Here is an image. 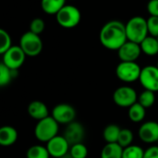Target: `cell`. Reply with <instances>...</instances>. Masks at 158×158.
I'll return each mask as SVG.
<instances>
[{
    "label": "cell",
    "instance_id": "obj_6",
    "mask_svg": "<svg viewBox=\"0 0 158 158\" xmlns=\"http://www.w3.org/2000/svg\"><path fill=\"white\" fill-rule=\"evenodd\" d=\"M142 68L136 62L120 61L116 68L117 77L125 83H132L139 80Z\"/></svg>",
    "mask_w": 158,
    "mask_h": 158
},
{
    "label": "cell",
    "instance_id": "obj_24",
    "mask_svg": "<svg viewBox=\"0 0 158 158\" xmlns=\"http://www.w3.org/2000/svg\"><path fill=\"white\" fill-rule=\"evenodd\" d=\"M138 102L142 106H143L145 109L151 108L155 104V102H156V95H155V92L144 89L138 96Z\"/></svg>",
    "mask_w": 158,
    "mask_h": 158
},
{
    "label": "cell",
    "instance_id": "obj_34",
    "mask_svg": "<svg viewBox=\"0 0 158 158\" xmlns=\"http://www.w3.org/2000/svg\"><path fill=\"white\" fill-rule=\"evenodd\" d=\"M156 66H157V68H158V61H157V64H156Z\"/></svg>",
    "mask_w": 158,
    "mask_h": 158
},
{
    "label": "cell",
    "instance_id": "obj_28",
    "mask_svg": "<svg viewBox=\"0 0 158 158\" xmlns=\"http://www.w3.org/2000/svg\"><path fill=\"white\" fill-rule=\"evenodd\" d=\"M11 47H12V43L9 34L6 30L1 29L0 30V54L3 55Z\"/></svg>",
    "mask_w": 158,
    "mask_h": 158
},
{
    "label": "cell",
    "instance_id": "obj_31",
    "mask_svg": "<svg viewBox=\"0 0 158 158\" xmlns=\"http://www.w3.org/2000/svg\"><path fill=\"white\" fill-rule=\"evenodd\" d=\"M147 11L150 16L158 17V0H150L147 3Z\"/></svg>",
    "mask_w": 158,
    "mask_h": 158
},
{
    "label": "cell",
    "instance_id": "obj_15",
    "mask_svg": "<svg viewBox=\"0 0 158 158\" xmlns=\"http://www.w3.org/2000/svg\"><path fill=\"white\" fill-rule=\"evenodd\" d=\"M27 112L31 118L37 120V122L49 116V111H48L46 104L40 101L31 102L28 105Z\"/></svg>",
    "mask_w": 158,
    "mask_h": 158
},
{
    "label": "cell",
    "instance_id": "obj_29",
    "mask_svg": "<svg viewBox=\"0 0 158 158\" xmlns=\"http://www.w3.org/2000/svg\"><path fill=\"white\" fill-rule=\"evenodd\" d=\"M45 28V22L42 18H35L33 19L31 23H30V32L35 34H40L44 31Z\"/></svg>",
    "mask_w": 158,
    "mask_h": 158
},
{
    "label": "cell",
    "instance_id": "obj_12",
    "mask_svg": "<svg viewBox=\"0 0 158 158\" xmlns=\"http://www.w3.org/2000/svg\"><path fill=\"white\" fill-rule=\"evenodd\" d=\"M141 53H142V49L140 44L129 40L118 50V56L120 61H129V62L136 61L139 59Z\"/></svg>",
    "mask_w": 158,
    "mask_h": 158
},
{
    "label": "cell",
    "instance_id": "obj_26",
    "mask_svg": "<svg viewBox=\"0 0 158 158\" xmlns=\"http://www.w3.org/2000/svg\"><path fill=\"white\" fill-rule=\"evenodd\" d=\"M133 133L129 129H121L118 143L124 149L126 147H129L132 144L133 142Z\"/></svg>",
    "mask_w": 158,
    "mask_h": 158
},
{
    "label": "cell",
    "instance_id": "obj_2",
    "mask_svg": "<svg viewBox=\"0 0 158 158\" xmlns=\"http://www.w3.org/2000/svg\"><path fill=\"white\" fill-rule=\"evenodd\" d=\"M126 33L129 41L141 44L149 35L147 20L141 16L131 18L126 23Z\"/></svg>",
    "mask_w": 158,
    "mask_h": 158
},
{
    "label": "cell",
    "instance_id": "obj_18",
    "mask_svg": "<svg viewBox=\"0 0 158 158\" xmlns=\"http://www.w3.org/2000/svg\"><path fill=\"white\" fill-rule=\"evenodd\" d=\"M142 52L147 56H156L158 54V39L152 35H148L141 44Z\"/></svg>",
    "mask_w": 158,
    "mask_h": 158
},
{
    "label": "cell",
    "instance_id": "obj_32",
    "mask_svg": "<svg viewBox=\"0 0 158 158\" xmlns=\"http://www.w3.org/2000/svg\"><path fill=\"white\" fill-rule=\"evenodd\" d=\"M143 158H158V146H151L144 151Z\"/></svg>",
    "mask_w": 158,
    "mask_h": 158
},
{
    "label": "cell",
    "instance_id": "obj_7",
    "mask_svg": "<svg viewBox=\"0 0 158 158\" xmlns=\"http://www.w3.org/2000/svg\"><path fill=\"white\" fill-rule=\"evenodd\" d=\"M114 102L121 108H130L138 102V95L134 88L129 86L118 88L113 94Z\"/></svg>",
    "mask_w": 158,
    "mask_h": 158
},
{
    "label": "cell",
    "instance_id": "obj_21",
    "mask_svg": "<svg viewBox=\"0 0 158 158\" xmlns=\"http://www.w3.org/2000/svg\"><path fill=\"white\" fill-rule=\"evenodd\" d=\"M145 108L142 106L138 102L129 108L128 115L131 122L141 123L145 117Z\"/></svg>",
    "mask_w": 158,
    "mask_h": 158
},
{
    "label": "cell",
    "instance_id": "obj_11",
    "mask_svg": "<svg viewBox=\"0 0 158 158\" xmlns=\"http://www.w3.org/2000/svg\"><path fill=\"white\" fill-rule=\"evenodd\" d=\"M50 156L54 158H62L69 153L70 144L64 136H56L46 143Z\"/></svg>",
    "mask_w": 158,
    "mask_h": 158
},
{
    "label": "cell",
    "instance_id": "obj_19",
    "mask_svg": "<svg viewBox=\"0 0 158 158\" xmlns=\"http://www.w3.org/2000/svg\"><path fill=\"white\" fill-rule=\"evenodd\" d=\"M123 156V148L118 143H106L102 151L101 158H122Z\"/></svg>",
    "mask_w": 158,
    "mask_h": 158
},
{
    "label": "cell",
    "instance_id": "obj_17",
    "mask_svg": "<svg viewBox=\"0 0 158 158\" xmlns=\"http://www.w3.org/2000/svg\"><path fill=\"white\" fill-rule=\"evenodd\" d=\"M67 0H41L43 11L48 15H56L58 11L66 6Z\"/></svg>",
    "mask_w": 158,
    "mask_h": 158
},
{
    "label": "cell",
    "instance_id": "obj_25",
    "mask_svg": "<svg viewBox=\"0 0 158 158\" xmlns=\"http://www.w3.org/2000/svg\"><path fill=\"white\" fill-rule=\"evenodd\" d=\"M144 151L143 149L135 144H131L129 147L123 149L122 158H143Z\"/></svg>",
    "mask_w": 158,
    "mask_h": 158
},
{
    "label": "cell",
    "instance_id": "obj_5",
    "mask_svg": "<svg viewBox=\"0 0 158 158\" xmlns=\"http://www.w3.org/2000/svg\"><path fill=\"white\" fill-rule=\"evenodd\" d=\"M19 46L28 57H36L43 50V42L41 37L30 31L24 33L20 36Z\"/></svg>",
    "mask_w": 158,
    "mask_h": 158
},
{
    "label": "cell",
    "instance_id": "obj_10",
    "mask_svg": "<svg viewBox=\"0 0 158 158\" xmlns=\"http://www.w3.org/2000/svg\"><path fill=\"white\" fill-rule=\"evenodd\" d=\"M52 117L58 124L69 125L75 121L76 110L69 103H59L53 108Z\"/></svg>",
    "mask_w": 158,
    "mask_h": 158
},
{
    "label": "cell",
    "instance_id": "obj_13",
    "mask_svg": "<svg viewBox=\"0 0 158 158\" xmlns=\"http://www.w3.org/2000/svg\"><path fill=\"white\" fill-rule=\"evenodd\" d=\"M141 141L144 143L152 144L158 142V123L156 121L144 122L138 130Z\"/></svg>",
    "mask_w": 158,
    "mask_h": 158
},
{
    "label": "cell",
    "instance_id": "obj_20",
    "mask_svg": "<svg viewBox=\"0 0 158 158\" xmlns=\"http://www.w3.org/2000/svg\"><path fill=\"white\" fill-rule=\"evenodd\" d=\"M121 129L115 124H110L106 126L103 131V138L106 143H116L118 141Z\"/></svg>",
    "mask_w": 158,
    "mask_h": 158
},
{
    "label": "cell",
    "instance_id": "obj_14",
    "mask_svg": "<svg viewBox=\"0 0 158 158\" xmlns=\"http://www.w3.org/2000/svg\"><path fill=\"white\" fill-rule=\"evenodd\" d=\"M63 136L71 146L73 144L82 142L85 136V130L81 123L74 121L67 126Z\"/></svg>",
    "mask_w": 158,
    "mask_h": 158
},
{
    "label": "cell",
    "instance_id": "obj_16",
    "mask_svg": "<svg viewBox=\"0 0 158 158\" xmlns=\"http://www.w3.org/2000/svg\"><path fill=\"white\" fill-rule=\"evenodd\" d=\"M18 140V131L11 126H4L0 129V145L8 147Z\"/></svg>",
    "mask_w": 158,
    "mask_h": 158
},
{
    "label": "cell",
    "instance_id": "obj_23",
    "mask_svg": "<svg viewBox=\"0 0 158 158\" xmlns=\"http://www.w3.org/2000/svg\"><path fill=\"white\" fill-rule=\"evenodd\" d=\"M51 156L46 146L33 145L30 147L26 153L27 158H49Z\"/></svg>",
    "mask_w": 158,
    "mask_h": 158
},
{
    "label": "cell",
    "instance_id": "obj_36",
    "mask_svg": "<svg viewBox=\"0 0 158 158\" xmlns=\"http://www.w3.org/2000/svg\"><path fill=\"white\" fill-rule=\"evenodd\" d=\"M69 1H71V0H69Z\"/></svg>",
    "mask_w": 158,
    "mask_h": 158
},
{
    "label": "cell",
    "instance_id": "obj_4",
    "mask_svg": "<svg viewBox=\"0 0 158 158\" xmlns=\"http://www.w3.org/2000/svg\"><path fill=\"white\" fill-rule=\"evenodd\" d=\"M57 23L66 29L75 28L81 20V13L78 7L72 5L64 6L56 15Z\"/></svg>",
    "mask_w": 158,
    "mask_h": 158
},
{
    "label": "cell",
    "instance_id": "obj_37",
    "mask_svg": "<svg viewBox=\"0 0 158 158\" xmlns=\"http://www.w3.org/2000/svg\"><path fill=\"white\" fill-rule=\"evenodd\" d=\"M157 39H158V37H157Z\"/></svg>",
    "mask_w": 158,
    "mask_h": 158
},
{
    "label": "cell",
    "instance_id": "obj_35",
    "mask_svg": "<svg viewBox=\"0 0 158 158\" xmlns=\"http://www.w3.org/2000/svg\"><path fill=\"white\" fill-rule=\"evenodd\" d=\"M157 146H158V142H157Z\"/></svg>",
    "mask_w": 158,
    "mask_h": 158
},
{
    "label": "cell",
    "instance_id": "obj_3",
    "mask_svg": "<svg viewBox=\"0 0 158 158\" xmlns=\"http://www.w3.org/2000/svg\"><path fill=\"white\" fill-rule=\"evenodd\" d=\"M58 129L59 124L52 116H48L37 122L34 128V136L39 142L47 143L57 136Z\"/></svg>",
    "mask_w": 158,
    "mask_h": 158
},
{
    "label": "cell",
    "instance_id": "obj_33",
    "mask_svg": "<svg viewBox=\"0 0 158 158\" xmlns=\"http://www.w3.org/2000/svg\"><path fill=\"white\" fill-rule=\"evenodd\" d=\"M62 158H72V157H71V156H70V155H69V153L68 155H66L65 156H63Z\"/></svg>",
    "mask_w": 158,
    "mask_h": 158
},
{
    "label": "cell",
    "instance_id": "obj_30",
    "mask_svg": "<svg viewBox=\"0 0 158 158\" xmlns=\"http://www.w3.org/2000/svg\"><path fill=\"white\" fill-rule=\"evenodd\" d=\"M147 27L149 35L158 37V17L150 16L147 19Z\"/></svg>",
    "mask_w": 158,
    "mask_h": 158
},
{
    "label": "cell",
    "instance_id": "obj_9",
    "mask_svg": "<svg viewBox=\"0 0 158 158\" xmlns=\"http://www.w3.org/2000/svg\"><path fill=\"white\" fill-rule=\"evenodd\" d=\"M141 85L146 90L158 92V68L155 65H147L142 68L139 78Z\"/></svg>",
    "mask_w": 158,
    "mask_h": 158
},
{
    "label": "cell",
    "instance_id": "obj_27",
    "mask_svg": "<svg viewBox=\"0 0 158 158\" xmlns=\"http://www.w3.org/2000/svg\"><path fill=\"white\" fill-rule=\"evenodd\" d=\"M69 155L72 158H86L88 156V149L82 143H76L70 146Z\"/></svg>",
    "mask_w": 158,
    "mask_h": 158
},
{
    "label": "cell",
    "instance_id": "obj_1",
    "mask_svg": "<svg viewBox=\"0 0 158 158\" xmlns=\"http://www.w3.org/2000/svg\"><path fill=\"white\" fill-rule=\"evenodd\" d=\"M99 40L106 48L118 50L128 41L126 24L118 20H112L106 22L101 28Z\"/></svg>",
    "mask_w": 158,
    "mask_h": 158
},
{
    "label": "cell",
    "instance_id": "obj_8",
    "mask_svg": "<svg viewBox=\"0 0 158 158\" xmlns=\"http://www.w3.org/2000/svg\"><path fill=\"white\" fill-rule=\"evenodd\" d=\"M26 54L19 46H12L2 55V63L11 70H19L24 63Z\"/></svg>",
    "mask_w": 158,
    "mask_h": 158
},
{
    "label": "cell",
    "instance_id": "obj_22",
    "mask_svg": "<svg viewBox=\"0 0 158 158\" xmlns=\"http://www.w3.org/2000/svg\"><path fill=\"white\" fill-rule=\"evenodd\" d=\"M18 70H11L1 62L0 64V86H7L12 79L18 76Z\"/></svg>",
    "mask_w": 158,
    "mask_h": 158
}]
</instances>
